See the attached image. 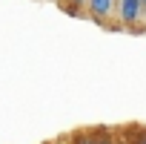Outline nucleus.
Listing matches in <instances>:
<instances>
[{"label":"nucleus","mask_w":146,"mask_h":144,"mask_svg":"<svg viewBox=\"0 0 146 144\" xmlns=\"http://www.w3.org/2000/svg\"><path fill=\"white\" fill-rule=\"evenodd\" d=\"M86 9L95 20H106L109 15H115L117 9V0H86Z\"/></svg>","instance_id":"2"},{"label":"nucleus","mask_w":146,"mask_h":144,"mask_svg":"<svg viewBox=\"0 0 146 144\" xmlns=\"http://www.w3.org/2000/svg\"><path fill=\"white\" fill-rule=\"evenodd\" d=\"M115 144H129V141H115Z\"/></svg>","instance_id":"6"},{"label":"nucleus","mask_w":146,"mask_h":144,"mask_svg":"<svg viewBox=\"0 0 146 144\" xmlns=\"http://www.w3.org/2000/svg\"><path fill=\"white\" fill-rule=\"evenodd\" d=\"M140 3H143V15H146V0H140Z\"/></svg>","instance_id":"5"},{"label":"nucleus","mask_w":146,"mask_h":144,"mask_svg":"<svg viewBox=\"0 0 146 144\" xmlns=\"http://www.w3.org/2000/svg\"><path fill=\"white\" fill-rule=\"evenodd\" d=\"M135 144H146V135H140V138H137V141H135Z\"/></svg>","instance_id":"4"},{"label":"nucleus","mask_w":146,"mask_h":144,"mask_svg":"<svg viewBox=\"0 0 146 144\" xmlns=\"http://www.w3.org/2000/svg\"><path fill=\"white\" fill-rule=\"evenodd\" d=\"M69 3H72V6H80V3H86V0H69Z\"/></svg>","instance_id":"3"},{"label":"nucleus","mask_w":146,"mask_h":144,"mask_svg":"<svg viewBox=\"0 0 146 144\" xmlns=\"http://www.w3.org/2000/svg\"><path fill=\"white\" fill-rule=\"evenodd\" d=\"M117 17H120V23H126V26H135L140 17H143V3L140 0H117Z\"/></svg>","instance_id":"1"}]
</instances>
